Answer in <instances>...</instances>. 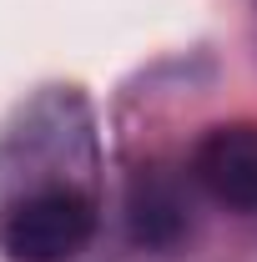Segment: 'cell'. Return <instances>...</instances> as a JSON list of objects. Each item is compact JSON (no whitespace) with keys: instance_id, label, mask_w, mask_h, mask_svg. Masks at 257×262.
<instances>
[{"instance_id":"cell-2","label":"cell","mask_w":257,"mask_h":262,"mask_svg":"<svg viewBox=\"0 0 257 262\" xmlns=\"http://www.w3.org/2000/svg\"><path fill=\"white\" fill-rule=\"evenodd\" d=\"M192 177L222 207L252 212L257 207V121L212 126L192 151Z\"/></svg>"},{"instance_id":"cell-1","label":"cell","mask_w":257,"mask_h":262,"mask_svg":"<svg viewBox=\"0 0 257 262\" xmlns=\"http://www.w3.org/2000/svg\"><path fill=\"white\" fill-rule=\"evenodd\" d=\"M96 232V207L76 187H46V192L15 202L0 217V252L10 262H71Z\"/></svg>"},{"instance_id":"cell-3","label":"cell","mask_w":257,"mask_h":262,"mask_svg":"<svg viewBox=\"0 0 257 262\" xmlns=\"http://www.w3.org/2000/svg\"><path fill=\"white\" fill-rule=\"evenodd\" d=\"M187 222H192V207L182 187L166 177V171H141L131 182V196H126V227H131V242L136 247H177L187 237Z\"/></svg>"}]
</instances>
